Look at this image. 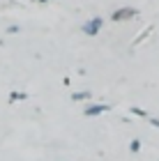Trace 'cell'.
Wrapping results in <instances>:
<instances>
[{
    "mask_svg": "<svg viewBox=\"0 0 159 161\" xmlns=\"http://www.w3.org/2000/svg\"><path fill=\"white\" fill-rule=\"evenodd\" d=\"M141 150V143L139 141H132V152H139Z\"/></svg>",
    "mask_w": 159,
    "mask_h": 161,
    "instance_id": "4",
    "label": "cell"
},
{
    "mask_svg": "<svg viewBox=\"0 0 159 161\" xmlns=\"http://www.w3.org/2000/svg\"><path fill=\"white\" fill-rule=\"evenodd\" d=\"M42 3H44V0H42Z\"/></svg>",
    "mask_w": 159,
    "mask_h": 161,
    "instance_id": "6",
    "label": "cell"
},
{
    "mask_svg": "<svg viewBox=\"0 0 159 161\" xmlns=\"http://www.w3.org/2000/svg\"><path fill=\"white\" fill-rule=\"evenodd\" d=\"M99 25H102V19H92V21H88V23L83 25V30L88 32V35H97Z\"/></svg>",
    "mask_w": 159,
    "mask_h": 161,
    "instance_id": "1",
    "label": "cell"
},
{
    "mask_svg": "<svg viewBox=\"0 0 159 161\" xmlns=\"http://www.w3.org/2000/svg\"><path fill=\"white\" fill-rule=\"evenodd\" d=\"M134 14H136V9H129V7H127V9H118L113 14V19L115 21H122V19H132Z\"/></svg>",
    "mask_w": 159,
    "mask_h": 161,
    "instance_id": "2",
    "label": "cell"
},
{
    "mask_svg": "<svg viewBox=\"0 0 159 161\" xmlns=\"http://www.w3.org/2000/svg\"><path fill=\"white\" fill-rule=\"evenodd\" d=\"M85 97H88V92H76L74 94V99H85Z\"/></svg>",
    "mask_w": 159,
    "mask_h": 161,
    "instance_id": "5",
    "label": "cell"
},
{
    "mask_svg": "<svg viewBox=\"0 0 159 161\" xmlns=\"http://www.w3.org/2000/svg\"><path fill=\"white\" fill-rule=\"evenodd\" d=\"M108 106L106 104H97V106H88L85 108V115H99V113H106Z\"/></svg>",
    "mask_w": 159,
    "mask_h": 161,
    "instance_id": "3",
    "label": "cell"
}]
</instances>
